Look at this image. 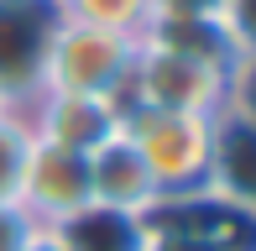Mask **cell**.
Listing matches in <instances>:
<instances>
[{
  "label": "cell",
  "mask_w": 256,
  "mask_h": 251,
  "mask_svg": "<svg viewBox=\"0 0 256 251\" xmlns=\"http://www.w3.org/2000/svg\"><path fill=\"white\" fill-rule=\"evenodd\" d=\"M120 131L136 142V152L146 157L162 199L178 194H199L209 173V131L214 116H188V110H146V105H126Z\"/></svg>",
  "instance_id": "7a4b0ae2"
},
{
  "label": "cell",
  "mask_w": 256,
  "mask_h": 251,
  "mask_svg": "<svg viewBox=\"0 0 256 251\" xmlns=\"http://www.w3.org/2000/svg\"><path fill=\"white\" fill-rule=\"evenodd\" d=\"M16 204L37 225H58V220H68V214H78L84 204H94L89 157L84 152H68V146H52V142H32V157H26V173H21Z\"/></svg>",
  "instance_id": "5b68a950"
},
{
  "label": "cell",
  "mask_w": 256,
  "mask_h": 251,
  "mask_svg": "<svg viewBox=\"0 0 256 251\" xmlns=\"http://www.w3.org/2000/svg\"><path fill=\"white\" fill-rule=\"evenodd\" d=\"M136 48H142V37H126V32H104V26H84V21H63L58 16V26L48 37V58H42V89L126 100Z\"/></svg>",
  "instance_id": "6da1fadb"
},
{
  "label": "cell",
  "mask_w": 256,
  "mask_h": 251,
  "mask_svg": "<svg viewBox=\"0 0 256 251\" xmlns=\"http://www.w3.org/2000/svg\"><path fill=\"white\" fill-rule=\"evenodd\" d=\"M42 230H52L63 251H152V220L110 204H84L78 214Z\"/></svg>",
  "instance_id": "ba28073f"
},
{
  "label": "cell",
  "mask_w": 256,
  "mask_h": 251,
  "mask_svg": "<svg viewBox=\"0 0 256 251\" xmlns=\"http://www.w3.org/2000/svg\"><path fill=\"white\" fill-rule=\"evenodd\" d=\"M52 10L63 21L126 32V37H146V26L157 21V6H152V0H52Z\"/></svg>",
  "instance_id": "9c48e42d"
},
{
  "label": "cell",
  "mask_w": 256,
  "mask_h": 251,
  "mask_svg": "<svg viewBox=\"0 0 256 251\" xmlns=\"http://www.w3.org/2000/svg\"><path fill=\"white\" fill-rule=\"evenodd\" d=\"M32 126L21 105H0V199H16L21 194V173H26L32 157Z\"/></svg>",
  "instance_id": "30bf717a"
},
{
  "label": "cell",
  "mask_w": 256,
  "mask_h": 251,
  "mask_svg": "<svg viewBox=\"0 0 256 251\" xmlns=\"http://www.w3.org/2000/svg\"><path fill=\"white\" fill-rule=\"evenodd\" d=\"M21 110H26V126H32L37 142L68 146V152H84V157L110 142V136L120 131V116H126L120 100H104V94H58V89H37Z\"/></svg>",
  "instance_id": "277c9868"
},
{
  "label": "cell",
  "mask_w": 256,
  "mask_h": 251,
  "mask_svg": "<svg viewBox=\"0 0 256 251\" xmlns=\"http://www.w3.org/2000/svg\"><path fill=\"white\" fill-rule=\"evenodd\" d=\"M204 194L230 199V204H240V210H256V131H251V105H246V94L230 100V105L214 116Z\"/></svg>",
  "instance_id": "8992f818"
},
{
  "label": "cell",
  "mask_w": 256,
  "mask_h": 251,
  "mask_svg": "<svg viewBox=\"0 0 256 251\" xmlns=\"http://www.w3.org/2000/svg\"><path fill=\"white\" fill-rule=\"evenodd\" d=\"M157 21H230L246 16L251 0H152Z\"/></svg>",
  "instance_id": "8fae6325"
},
{
  "label": "cell",
  "mask_w": 256,
  "mask_h": 251,
  "mask_svg": "<svg viewBox=\"0 0 256 251\" xmlns=\"http://www.w3.org/2000/svg\"><path fill=\"white\" fill-rule=\"evenodd\" d=\"M26 251H63V246H58V236H52V230H37V236L26 241Z\"/></svg>",
  "instance_id": "4fadbf2b"
},
{
  "label": "cell",
  "mask_w": 256,
  "mask_h": 251,
  "mask_svg": "<svg viewBox=\"0 0 256 251\" xmlns=\"http://www.w3.org/2000/svg\"><path fill=\"white\" fill-rule=\"evenodd\" d=\"M58 26L52 0H0V100L26 105L42 89V58Z\"/></svg>",
  "instance_id": "3957f363"
},
{
  "label": "cell",
  "mask_w": 256,
  "mask_h": 251,
  "mask_svg": "<svg viewBox=\"0 0 256 251\" xmlns=\"http://www.w3.org/2000/svg\"><path fill=\"white\" fill-rule=\"evenodd\" d=\"M21 6H26V0H21Z\"/></svg>",
  "instance_id": "5bb4252c"
},
{
  "label": "cell",
  "mask_w": 256,
  "mask_h": 251,
  "mask_svg": "<svg viewBox=\"0 0 256 251\" xmlns=\"http://www.w3.org/2000/svg\"><path fill=\"white\" fill-rule=\"evenodd\" d=\"M37 230H42V225L32 220L16 199H0V251H26V241Z\"/></svg>",
  "instance_id": "7c38bea8"
},
{
  "label": "cell",
  "mask_w": 256,
  "mask_h": 251,
  "mask_svg": "<svg viewBox=\"0 0 256 251\" xmlns=\"http://www.w3.org/2000/svg\"><path fill=\"white\" fill-rule=\"evenodd\" d=\"M89 188H94V204L131 210V214H152L162 204L152 168H146V157L136 152V142L126 131H115L104 146L89 152Z\"/></svg>",
  "instance_id": "52a82bcc"
}]
</instances>
